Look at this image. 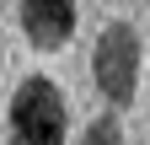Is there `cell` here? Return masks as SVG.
<instances>
[{"label":"cell","mask_w":150,"mask_h":145,"mask_svg":"<svg viewBox=\"0 0 150 145\" xmlns=\"http://www.w3.org/2000/svg\"><path fill=\"white\" fill-rule=\"evenodd\" d=\"M6 124H11V145H64L70 102L48 75H27L16 86V97H11Z\"/></svg>","instance_id":"1"},{"label":"cell","mask_w":150,"mask_h":145,"mask_svg":"<svg viewBox=\"0 0 150 145\" xmlns=\"http://www.w3.org/2000/svg\"><path fill=\"white\" fill-rule=\"evenodd\" d=\"M91 81L107 107H129L139 97V32L129 22H107L91 48Z\"/></svg>","instance_id":"2"},{"label":"cell","mask_w":150,"mask_h":145,"mask_svg":"<svg viewBox=\"0 0 150 145\" xmlns=\"http://www.w3.org/2000/svg\"><path fill=\"white\" fill-rule=\"evenodd\" d=\"M22 32L43 54L64 48L75 38V0H22Z\"/></svg>","instance_id":"3"},{"label":"cell","mask_w":150,"mask_h":145,"mask_svg":"<svg viewBox=\"0 0 150 145\" xmlns=\"http://www.w3.org/2000/svg\"><path fill=\"white\" fill-rule=\"evenodd\" d=\"M81 145H123V124H118V107H107V113H97L86 124Z\"/></svg>","instance_id":"4"}]
</instances>
